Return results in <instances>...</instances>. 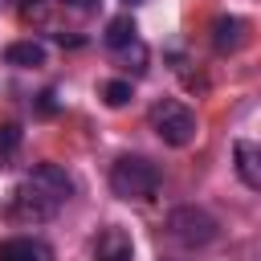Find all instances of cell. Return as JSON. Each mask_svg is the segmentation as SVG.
Instances as JSON below:
<instances>
[{
    "mask_svg": "<svg viewBox=\"0 0 261 261\" xmlns=\"http://www.w3.org/2000/svg\"><path fill=\"white\" fill-rule=\"evenodd\" d=\"M73 196V179L57 167V163H37L16 188H12V196H8V220H16V224H45V220H53L61 208H65V200Z\"/></svg>",
    "mask_w": 261,
    "mask_h": 261,
    "instance_id": "obj_1",
    "label": "cell"
},
{
    "mask_svg": "<svg viewBox=\"0 0 261 261\" xmlns=\"http://www.w3.org/2000/svg\"><path fill=\"white\" fill-rule=\"evenodd\" d=\"M110 192L118 200H151L159 192V167L147 155H118L110 167Z\"/></svg>",
    "mask_w": 261,
    "mask_h": 261,
    "instance_id": "obj_2",
    "label": "cell"
},
{
    "mask_svg": "<svg viewBox=\"0 0 261 261\" xmlns=\"http://www.w3.org/2000/svg\"><path fill=\"white\" fill-rule=\"evenodd\" d=\"M167 232H171L184 249H204V245L216 241L220 224H216L212 212H204V208H196V204H179V208H171V216H167Z\"/></svg>",
    "mask_w": 261,
    "mask_h": 261,
    "instance_id": "obj_3",
    "label": "cell"
},
{
    "mask_svg": "<svg viewBox=\"0 0 261 261\" xmlns=\"http://www.w3.org/2000/svg\"><path fill=\"white\" fill-rule=\"evenodd\" d=\"M147 118H151V130H155L167 147H188V143L196 139V114H192L184 102H175V98L155 102Z\"/></svg>",
    "mask_w": 261,
    "mask_h": 261,
    "instance_id": "obj_4",
    "label": "cell"
},
{
    "mask_svg": "<svg viewBox=\"0 0 261 261\" xmlns=\"http://www.w3.org/2000/svg\"><path fill=\"white\" fill-rule=\"evenodd\" d=\"M90 261H135V245L122 228H102L98 241H94Z\"/></svg>",
    "mask_w": 261,
    "mask_h": 261,
    "instance_id": "obj_5",
    "label": "cell"
},
{
    "mask_svg": "<svg viewBox=\"0 0 261 261\" xmlns=\"http://www.w3.org/2000/svg\"><path fill=\"white\" fill-rule=\"evenodd\" d=\"M232 167H237V175H241L245 188H261V147H257V143L237 139V147H232Z\"/></svg>",
    "mask_w": 261,
    "mask_h": 261,
    "instance_id": "obj_6",
    "label": "cell"
},
{
    "mask_svg": "<svg viewBox=\"0 0 261 261\" xmlns=\"http://www.w3.org/2000/svg\"><path fill=\"white\" fill-rule=\"evenodd\" d=\"M0 261H53V253L37 237H12L0 245Z\"/></svg>",
    "mask_w": 261,
    "mask_h": 261,
    "instance_id": "obj_7",
    "label": "cell"
},
{
    "mask_svg": "<svg viewBox=\"0 0 261 261\" xmlns=\"http://www.w3.org/2000/svg\"><path fill=\"white\" fill-rule=\"evenodd\" d=\"M241 41H245V20L241 16H216L212 20V49L216 53H232V49H241Z\"/></svg>",
    "mask_w": 261,
    "mask_h": 261,
    "instance_id": "obj_8",
    "label": "cell"
},
{
    "mask_svg": "<svg viewBox=\"0 0 261 261\" xmlns=\"http://www.w3.org/2000/svg\"><path fill=\"white\" fill-rule=\"evenodd\" d=\"M45 45L41 41H12V45H4V65H16V69H37V65H45Z\"/></svg>",
    "mask_w": 261,
    "mask_h": 261,
    "instance_id": "obj_9",
    "label": "cell"
},
{
    "mask_svg": "<svg viewBox=\"0 0 261 261\" xmlns=\"http://www.w3.org/2000/svg\"><path fill=\"white\" fill-rule=\"evenodd\" d=\"M135 20L130 16H114L110 24H106V45L110 49H126V45H135Z\"/></svg>",
    "mask_w": 261,
    "mask_h": 261,
    "instance_id": "obj_10",
    "label": "cell"
},
{
    "mask_svg": "<svg viewBox=\"0 0 261 261\" xmlns=\"http://www.w3.org/2000/svg\"><path fill=\"white\" fill-rule=\"evenodd\" d=\"M102 98H106V106H126L130 102V82H122V77L106 82L102 86Z\"/></svg>",
    "mask_w": 261,
    "mask_h": 261,
    "instance_id": "obj_11",
    "label": "cell"
},
{
    "mask_svg": "<svg viewBox=\"0 0 261 261\" xmlns=\"http://www.w3.org/2000/svg\"><path fill=\"white\" fill-rule=\"evenodd\" d=\"M16 147H20V126L4 122V126H0V159H12Z\"/></svg>",
    "mask_w": 261,
    "mask_h": 261,
    "instance_id": "obj_12",
    "label": "cell"
},
{
    "mask_svg": "<svg viewBox=\"0 0 261 261\" xmlns=\"http://www.w3.org/2000/svg\"><path fill=\"white\" fill-rule=\"evenodd\" d=\"M41 114H53V94H49V90L41 94Z\"/></svg>",
    "mask_w": 261,
    "mask_h": 261,
    "instance_id": "obj_13",
    "label": "cell"
},
{
    "mask_svg": "<svg viewBox=\"0 0 261 261\" xmlns=\"http://www.w3.org/2000/svg\"><path fill=\"white\" fill-rule=\"evenodd\" d=\"M73 4H77V8H94L98 0H73Z\"/></svg>",
    "mask_w": 261,
    "mask_h": 261,
    "instance_id": "obj_14",
    "label": "cell"
},
{
    "mask_svg": "<svg viewBox=\"0 0 261 261\" xmlns=\"http://www.w3.org/2000/svg\"><path fill=\"white\" fill-rule=\"evenodd\" d=\"M126 4H143V0H126Z\"/></svg>",
    "mask_w": 261,
    "mask_h": 261,
    "instance_id": "obj_15",
    "label": "cell"
}]
</instances>
